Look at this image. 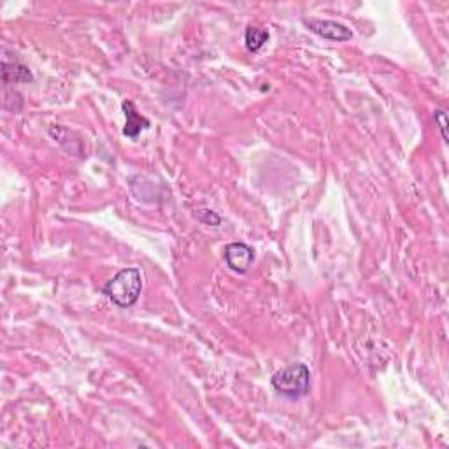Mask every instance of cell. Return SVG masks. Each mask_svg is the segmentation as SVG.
Returning a JSON list of instances; mask_svg holds the SVG:
<instances>
[{
    "instance_id": "obj_1",
    "label": "cell",
    "mask_w": 449,
    "mask_h": 449,
    "mask_svg": "<svg viewBox=\"0 0 449 449\" xmlns=\"http://www.w3.org/2000/svg\"><path fill=\"white\" fill-rule=\"evenodd\" d=\"M142 291V274L137 267L121 269L111 281H107L102 288V293L114 305L121 309H129L139 301Z\"/></svg>"
},
{
    "instance_id": "obj_2",
    "label": "cell",
    "mask_w": 449,
    "mask_h": 449,
    "mask_svg": "<svg viewBox=\"0 0 449 449\" xmlns=\"http://www.w3.org/2000/svg\"><path fill=\"white\" fill-rule=\"evenodd\" d=\"M272 388L279 393L281 396L290 400L302 399L308 395L310 388V372L308 365L304 364H291L286 369H281L272 376Z\"/></svg>"
},
{
    "instance_id": "obj_3",
    "label": "cell",
    "mask_w": 449,
    "mask_h": 449,
    "mask_svg": "<svg viewBox=\"0 0 449 449\" xmlns=\"http://www.w3.org/2000/svg\"><path fill=\"white\" fill-rule=\"evenodd\" d=\"M305 27L316 36L323 37L328 40H337V43H344L353 37V32L342 23H337L332 20H318V18H305Z\"/></svg>"
},
{
    "instance_id": "obj_4",
    "label": "cell",
    "mask_w": 449,
    "mask_h": 449,
    "mask_svg": "<svg viewBox=\"0 0 449 449\" xmlns=\"http://www.w3.org/2000/svg\"><path fill=\"white\" fill-rule=\"evenodd\" d=\"M254 260V251L244 242H232L224 246V261L234 272L244 274L251 267Z\"/></svg>"
},
{
    "instance_id": "obj_5",
    "label": "cell",
    "mask_w": 449,
    "mask_h": 449,
    "mask_svg": "<svg viewBox=\"0 0 449 449\" xmlns=\"http://www.w3.org/2000/svg\"><path fill=\"white\" fill-rule=\"evenodd\" d=\"M123 107V112H125V118H126V123H125V129H123V134H125L126 137H130V139H136L137 136L142 132V130L149 129V119H146L144 116H141L139 112H137L136 106H134V102H130V100H125V102L121 104Z\"/></svg>"
},
{
    "instance_id": "obj_6",
    "label": "cell",
    "mask_w": 449,
    "mask_h": 449,
    "mask_svg": "<svg viewBox=\"0 0 449 449\" xmlns=\"http://www.w3.org/2000/svg\"><path fill=\"white\" fill-rule=\"evenodd\" d=\"M2 77L4 83L11 85V83H30L33 80L30 70L21 63H2Z\"/></svg>"
},
{
    "instance_id": "obj_7",
    "label": "cell",
    "mask_w": 449,
    "mask_h": 449,
    "mask_svg": "<svg viewBox=\"0 0 449 449\" xmlns=\"http://www.w3.org/2000/svg\"><path fill=\"white\" fill-rule=\"evenodd\" d=\"M246 48H248L251 53H256V51L261 50L265 43L269 40V32L264 28H258V27H248L246 28Z\"/></svg>"
},
{
    "instance_id": "obj_8",
    "label": "cell",
    "mask_w": 449,
    "mask_h": 449,
    "mask_svg": "<svg viewBox=\"0 0 449 449\" xmlns=\"http://www.w3.org/2000/svg\"><path fill=\"white\" fill-rule=\"evenodd\" d=\"M197 218L200 220L202 223H205V224H220L222 223V218H220L218 215H216L215 211H209V209H202V211H198L197 212Z\"/></svg>"
},
{
    "instance_id": "obj_9",
    "label": "cell",
    "mask_w": 449,
    "mask_h": 449,
    "mask_svg": "<svg viewBox=\"0 0 449 449\" xmlns=\"http://www.w3.org/2000/svg\"><path fill=\"white\" fill-rule=\"evenodd\" d=\"M433 118H436V123H437V125H439L440 136H443V139L448 142V132H446V129H448V114H446V111L437 109L436 114H433Z\"/></svg>"
}]
</instances>
